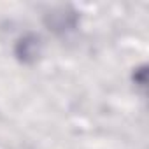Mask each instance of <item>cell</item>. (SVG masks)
<instances>
[]
</instances>
